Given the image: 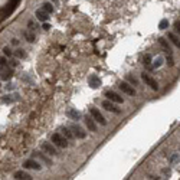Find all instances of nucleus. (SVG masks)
Returning a JSON list of instances; mask_svg holds the SVG:
<instances>
[{
	"instance_id": "nucleus-32",
	"label": "nucleus",
	"mask_w": 180,
	"mask_h": 180,
	"mask_svg": "<svg viewBox=\"0 0 180 180\" xmlns=\"http://www.w3.org/2000/svg\"><path fill=\"white\" fill-rule=\"evenodd\" d=\"M12 43H13V45H18V43H19V40H18V39H13V40H12Z\"/></svg>"
},
{
	"instance_id": "nucleus-5",
	"label": "nucleus",
	"mask_w": 180,
	"mask_h": 180,
	"mask_svg": "<svg viewBox=\"0 0 180 180\" xmlns=\"http://www.w3.org/2000/svg\"><path fill=\"white\" fill-rule=\"evenodd\" d=\"M105 97H107V100H110V101H113V102H115V104H123V97H120L117 92H114V91H107L105 92Z\"/></svg>"
},
{
	"instance_id": "nucleus-21",
	"label": "nucleus",
	"mask_w": 180,
	"mask_h": 180,
	"mask_svg": "<svg viewBox=\"0 0 180 180\" xmlns=\"http://www.w3.org/2000/svg\"><path fill=\"white\" fill-rule=\"evenodd\" d=\"M38 156H39V157H40V158H42V160H43V161H45L48 166H51V164H52V163H51V160H49V158L45 156V153H38Z\"/></svg>"
},
{
	"instance_id": "nucleus-30",
	"label": "nucleus",
	"mask_w": 180,
	"mask_h": 180,
	"mask_svg": "<svg viewBox=\"0 0 180 180\" xmlns=\"http://www.w3.org/2000/svg\"><path fill=\"white\" fill-rule=\"evenodd\" d=\"M28 26H29V29H32V30H35V29H36V25H35L33 22H29V23H28Z\"/></svg>"
},
{
	"instance_id": "nucleus-4",
	"label": "nucleus",
	"mask_w": 180,
	"mask_h": 180,
	"mask_svg": "<svg viewBox=\"0 0 180 180\" xmlns=\"http://www.w3.org/2000/svg\"><path fill=\"white\" fill-rule=\"evenodd\" d=\"M118 88L121 89L123 92H125L127 95H131V97L136 95V89H134L130 84H127V82H120V84H118Z\"/></svg>"
},
{
	"instance_id": "nucleus-28",
	"label": "nucleus",
	"mask_w": 180,
	"mask_h": 180,
	"mask_svg": "<svg viewBox=\"0 0 180 180\" xmlns=\"http://www.w3.org/2000/svg\"><path fill=\"white\" fill-rule=\"evenodd\" d=\"M166 61H167V65H169V66H173V65H174V62H173V58H171V56H170V58L167 56V58H166Z\"/></svg>"
},
{
	"instance_id": "nucleus-2",
	"label": "nucleus",
	"mask_w": 180,
	"mask_h": 180,
	"mask_svg": "<svg viewBox=\"0 0 180 180\" xmlns=\"http://www.w3.org/2000/svg\"><path fill=\"white\" fill-rule=\"evenodd\" d=\"M89 113H91L92 118H94L97 123H100L101 125H107V120H105V117L100 113V110H97L95 107H92L91 110H89Z\"/></svg>"
},
{
	"instance_id": "nucleus-26",
	"label": "nucleus",
	"mask_w": 180,
	"mask_h": 180,
	"mask_svg": "<svg viewBox=\"0 0 180 180\" xmlns=\"http://www.w3.org/2000/svg\"><path fill=\"white\" fill-rule=\"evenodd\" d=\"M3 53H5L6 56H12V51H10L9 48H3Z\"/></svg>"
},
{
	"instance_id": "nucleus-31",
	"label": "nucleus",
	"mask_w": 180,
	"mask_h": 180,
	"mask_svg": "<svg viewBox=\"0 0 180 180\" xmlns=\"http://www.w3.org/2000/svg\"><path fill=\"white\" fill-rule=\"evenodd\" d=\"M6 65V59L5 58H0V66H5Z\"/></svg>"
},
{
	"instance_id": "nucleus-22",
	"label": "nucleus",
	"mask_w": 180,
	"mask_h": 180,
	"mask_svg": "<svg viewBox=\"0 0 180 180\" xmlns=\"http://www.w3.org/2000/svg\"><path fill=\"white\" fill-rule=\"evenodd\" d=\"M167 26H169V20H167V19H163V20L160 22V25H158V28H160L161 30H163V29H166Z\"/></svg>"
},
{
	"instance_id": "nucleus-18",
	"label": "nucleus",
	"mask_w": 180,
	"mask_h": 180,
	"mask_svg": "<svg viewBox=\"0 0 180 180\" xmlns=\"http://www.w3.org/2000/svg\"><path fill=\"white\" fill-rule=\"evenodd\" d=\"M23 36L26 38L28 42H35V35H33V33H28V32H25Z\"/></svg>"
},
{
	"instance_id": "nucleus-27",
	"label": "nucleus",
	"mask_w": 180,
	"mask_h": 180,
	"mask_svg": "<svg viewBox=\"0 0 180 180\" xmlns=\"http://www.w3.org/2000/svg\"><path fill=\"white\" fill-rule=\"evenodd\" d=\"M127 79H128L130 82H133L134 85H137V79H136L134 76H131V75H127Z\"/></svg>"
},
{
	"instance_id": "nucleus-17",
	"label": "nucleus",
	"mask_w": 180,
	"mask_h": 180,
	"mask_svg": "<svg viewBox=\"0 0 180 180\" xmlns=\"http://www.w3.org/2000/svg\"><path fill=\"white\" fill-rule=\"evenodd\" d=\"M143 61H144L143 63H144V65H146L147 68H153V66H151V56H150V55H146Z\"/></svg>"
},
{
	"instance_id": "nucleus-24",
	"label": "nucleus",
	"mask_w": 180,
	"mask_h": 180,
	"mask_svg": "<svg viewBox=\"0 0 180 180\" xmlns=\"http://www.w3.org/2000/svg\"><path fill=\"white\" fill-rule=\"evenodd\" d=\"M161 61H163L161 58H157V59L154 61V65H153V68H158V66L161 65Z\"/></svg>"
},
{
	"instance_id": "nucleus-16",
	"label": "nucleus",
	"mask_w": 180,
	"mask_h": 180,
	"mask_svg": "<svg viewBox=\"0 0 180 180\" xmlns=\"http://www.w3.org/2000/svg\"><path fill=\"white\" fill-rule=\"evenodd\" d=\"M42 9H43L45 12H48L49 15L53 12V6H52L51 3H43V5H42Z\"/></svg>"
},
{
	"instance_id": "nucleus-11",
	"label": "nucleus",
	"mask_w": 180,
	"mask_h": 180,
	"mask_svg": "<svg viewBox=\"0 0 180 180\" xmlns=\"http://www.w3.org/2000/svg\"><path fill=\"white\" fill-rule=\"evenodd\" d=\"M23 167L25 169H30V170H40V164L39 163H36L35 160H26L25 163H23Z\"/></svg>"
},
{
	"instance_id": "nucleus-13",
	"label": "nucleus",
	"mask_w": 180,
	"mask_h": 180,
	"mask_svg": "<svg viewBox=\"0 0 180 180\" xmlns=\"http://www.w3.org/2000/svg\"><path fill=\"white\" fill-rule=\"evenodd\" d=\"M15 179H18V180H30L32 177H30V174H28L25 171H16L15 173Z\"/></svg>"
},
{
	"instance_id": "nucleus-3",
	"label": "nucleus",
	"mask_w": 180,
	"mask_h": 180,
	"mask_svg": "<svg viewBox=\"0 0 180 180\" xmlns=\"http://www.w3.org/2000/svg\"><path fill=\"white\" fill-rule=\"evenodd\" d=\"M141 78H143V81H144V82L153 89V91H158V84H157L151 76H148L146 72H143V73H141Z\"/></svg>"
},
{
	"instance_id": "nucleus-9",
	"label": "nucleus",
	"mask_w": 180,
	"mask_h": 180,
	"mask_svg": "<svg viewBox=\"0 0 180 180\" xmlns=\"http://www.w3.org/2000/svg\"><path fill=\"white\" fill-rule=\"evenodd\" d=\"M42 150L46 153V154H49V156H56L58 154V151H56V148L51 144V143H42Z\"/></svg>"
},
{
	"instance_id": "nucleus-14",
	"label": "nucleus",
	"mask_w": 180,
	"mask_h": 180,
	"mask_svg": "<svg viewBox=\"0 0 180 180\" xmlns=\"http://www.w3.org/2000/svg\"><path fill=\"white\" fill-rule=\"evenodd\" d=\"M62 134H63L68 140H71V138H73V137H75V136H73V133L71 131V128H66V127H63V128H62Z\"/></svg>"
},
{
	"instance_id": "nucleus-15",
	"label": "nucleus",
	"mask_w": 180,
	"mask_h": 180,
	"mask_svg": "<svg viewBox=\"0 0 180 180\" xmlns=\"http://www.w3.org/2000/svg\"><path fill=\"white\" fill-rule=\"evenodd\" d=\"M169 39H170V40H171V42H173V43H174V45L180 49V39H179L174 33H169Z\"/></svg>"
},
{
	"instance_id": "nucleus-12",
	"label": "nucleus",
	"mask_w": 180,
	"mask_h": 180,
	"mask_svg": "<svg viewBox=\"0 0 180 180\" xmlns=\"http://www.w3.org/2000/svg\"><path fill=\"white\" fill-rule=\"evenodd\" d=\"M88 82H89V85H91L92 88H98L101 85V81H100V78L97 75H91L88 78Z\"/></svg>"
},
{
	"instance_id": "nucleus-6",
	"label": "nucleus",
	"mask_w": 180,
	"mask_h": 180,
	"mask_svg": "<svg viewBox=\"0 0 180 180\" xmlns=\"http://www.w3.org/2000/svg\"><path fill=\"white\" fill-rule=\"evenodd\" d=\"M102 108H105L107 111H111V113H114V114H120V113H121V110H120L117 105H114V102L110 101V100H107V101L102 102Z\"/></svg>"
},
{
	"instance_id": "nucleus-25",
	"label": "nucleus",
	"mask_w": 180,
	"mask_h": 180,
	"mask_svg": "<svg viewBox=\"0 0 180 180\" xmlns=\"http://www.w3.org/2000/svg\"><path fill=\"white\" fill-rule=\"evenodd\" d=\"M174 30L180 35V22H179V20H177V22H174Z\"/></svg>"
},
{
	"instance_id": "nucleus-19",
	"label": "nucleus",
	"mask_w": 180,
	"mask_h": 180,
	"mask_svg": "<svg viewBox=\"0 0 180 180\" xmlns=\"http://www.w3.org/2000/svg\"><path fill=\"white\" fill-rule=\"evenodd\" d=\"M69 117L73 118V120H78V118L81 117V114H79L78 111H75V110H71V111H69Z\"/></svg>"
},
{
	"instance_id": "nucleus-10",
	"label": "nucleus",
	"mask_w": 180,
	"mask_h": 180,
	"mask_svg": "<svg viewBox=\"0 0 180 180\" xmlns=\"http://www.w3.org/2000/svg\"><path fill=\"white\" fill-rule=\"evenodd\" d=\"M35 16H36L38 20H40V22H48V20H49V13L45 12L43 9H38V10L35 12Z\"/></svg>"
},
{
	"instance_id": "nucleus-20",
	"label": "nucleus",
	"mask_w": 180,
	"mask_h": 180,
	"mask_svg": "<svg viewBox=\"0 0 180 180\" xmlns=\"http://www.w3.org/2000/svg\"><path fill=\"white\" fill-rule=\"evenodd\" d=\"M158 42H160V45L163 46V49H164V51H170V48H169V43H167V42H166L163 38H160V39H158Z\"/></svg>"
},
{
	"instance_id": "nucleus-7",
	"label": "nucleus",
	"mask_w": 180,
	"mask_h": 180,
	"mask_svg": "<svg viewBox=\"0 0 180 180\" xmlns=\"http://www.w3.org/2000/svg\"><path fill=\"white\" fill-rule=\"evenodd\" d=\"M69 128H71V131L73 133V136H75L76 138H85V137H86V133H85V131H84V130H82L79 125H76V124H72Z\"/></svg>"
},
{
	"instance_id": "nucleus-1",
	"label": "nucleus",
	"mask_w": 180,
	"mask_h": 180,
	"mask_svg": "<svg viewBox=\"0 0 180 180\" xmlns=\"http://www.w3.org/2000/svg\"><path fill=\"white\" fill-rule=\"evenodd\" d=\"M52 143L55 144V146H58V147H61V148H66L68 147V140L65 138V137H62V134H59V133H55V134H52Z\"/></svg>"
},
{
	"instance_id": "nucleus-23",
	"label": "nucleus",
	"mask_w": 180,
	"mask_h": 180,
	"mask_svg": "<svg viewBox=\"0 0 180 180\" xmlns=\"http://www.w3.org/2000/svg\"><path fill=\"white\" fill-rule=\"evenodd\" d=\"M15 55H16L18 58H25V52H23L22 49H18V51L15 52Z\"/></svg>"
},
{
	"instance_id": "nucleus-8",
	"label": "nucleus",
	"mask_w": 180,
	"mask_h": 180,
	"mask_svg": "<svg viewBox=\"0 0 180 180\" xmlns=\"http://www.w3.org/2000/svg\"><path fill=\"white\" fill-rule=\"evenodd\" d=\"M84 120H85V125L88 127V130H89V131H92V133H95V131L98 130V127H97V124L94 123L95 120L92 118V115H91V117H88V115H86V117H85Z\"/></svg>"
},
{
	"instance_id": "nucleus-29",
	"label": "nucleus",
	"mask_w": 180,
	"mask_h": 180,
	"mask_svg": "<svg viewBox=\"0 0 180 180\" xmlns=\"http://www.w3.org/2000/svg\"><path fill=\"white\" fill-rule=\"evenodd\" d=\"M42 28H43V30H49V29H51V25H49V23H46V22H43Z\"/></svg>"
}]
</instances>
